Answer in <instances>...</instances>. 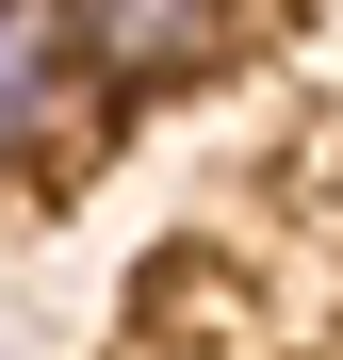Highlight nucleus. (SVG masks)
<instances>
[{
    "instance_id": "f03ea898",
    "label": "nucleus",
    "mask_w": 343,
    "mask_h": 360,
    "mask_svg": "<svg viewBox=\"0 0 343 360\" xmlns=\"http://www.w3.org/2000/svg\"><path fill=\"white\" fill-rule=\"evenodd\" d=\"M82 49H98V82L114 98H147V82H196L213 49H229V0H66Z\"/></svg>"
},
{
    "instance_id": "f257e3e1",
    "label": "nucleus",
    "mask_w": 343,
    "mask_h": 360,
    "mask_svg": "<svg viewBox=\"0 0 343 360\" xmlns=\"http://www.w3.org/2000/svg\"><path fill=\"white\" fill-rule=\"evenodd\" d=\"M98 49H82V17L66 0H0V180H49V164H82V131H98Z\"/></svg>"
}]
</instances>
